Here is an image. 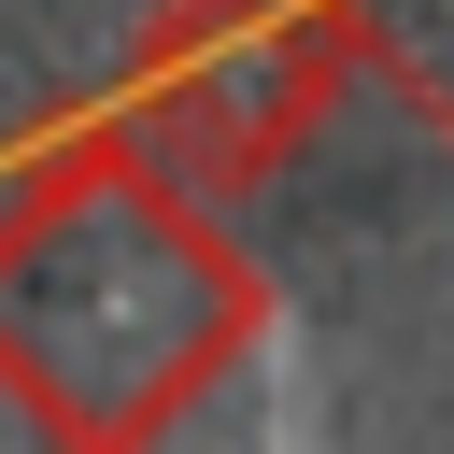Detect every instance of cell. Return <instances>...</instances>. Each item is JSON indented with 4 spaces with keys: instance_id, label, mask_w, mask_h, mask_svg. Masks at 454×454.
<instances>
[{
    "instance_id": "obj_1",
    "label": "cell",
    "mask_w": 454,
    "mask_h": 454,
    "mask_svg": "<svg viewBox=\"0 0 454 454\" xmlns=\"http://www.w3.org/2000/svg\"><path fill=\"white\" fill-rule=\"evenodd\" d=\"M255 270L114 128L43 142L0 184V397L43 440H156L255 340Z\"/></svg>"
},
{
    "instance_id": "obj_2",
    "label": "cell",
    "mask_w": 454,
    "mask_h": 454,
    "mask_svg": "<svg viewBox=\"0 0 454 454\" xmlns=\"http://www.w3.org/2000/svg\"><path fill=\"white\" fill-rule=\"evenodd\" d=\"M340 57H355L340 0H156L142 71H128V99L99 128L142 170H170L184 199H241V184H270L298 156Z\"/></svg>"
},
{
    "instance_id": "obj_3",
    "label": "cell",
    "mask_w": 454,
    "mask_h": 454,
    "mask_svg": "<svg viewBox=\"0 0 454 454\" xmlns=\"http://www.w3.org/2000/svg\"><path fill=\"white\" fill-rule=\"evenodd\" d=\"M340 14H355V43L411 85V114L454 142V0H340Z\"/></svg>"
}]
</instances>
